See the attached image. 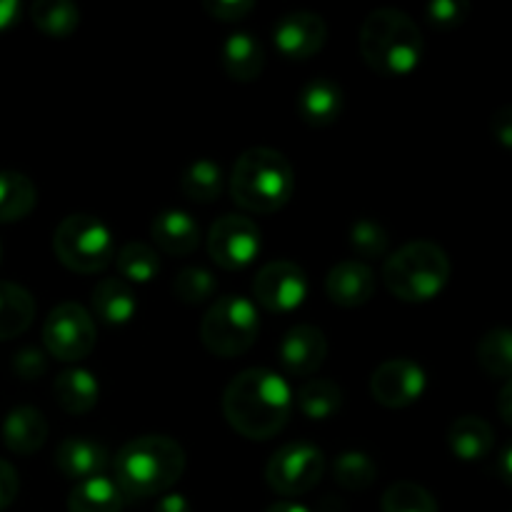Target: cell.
Masks as SVG:
<instances>
[{
  "label": "cell",
  "instance_id": "6da1fadb",
  "mask_svg": "<svg viewBox=\"0 0 512 512\" xmlns=\"http://www.w3.org/2000/svg\"><path fill=\"white\" fill-rule=\"evenodd\" d=\"M293 390L288 380L268 368H248L235 375L223 393V415L230 428L248 440H268L288 425Z\"/></svg>",
  "mask_w": 512,
  "mask_h": 512
},
{
  "label": "cell",
  "instance_id": "7a4b0ae2",
  "mask_svg": "<svg viewBox=\"0 0 512 512\" xmlns=\"http://www.w3.org/2000/svg\"><path fill=\"white\" fill-rule=\"evenodd\" d=\"M113 483L125 500L170 493L185 473V450L168 435H138L115 453Z\"/></svg>",
  "mask_w": 512,
  "mask_h": 512
},
{
  "label": "cell",
  "instance_id": "3957f363",
  "mask_svg": "<svg viewBox=\"0 0 512 512\" xmlns=\"http://www.w3.org/2000/svg\"><path fill=\"white\" fill-rule=\"evenodd\" d=\"M425 40L418 23L398 8H378L363 20L360 53L380 75L398 78L413 73L423 60Z\"/></svg>",
  "mask_w": 512,
  "mask_h": 512
},
{
  "label": "cell",
  "instance_id": "277c9868",
  "mask_svg": "<svg viewBox=\"0 0 512 512\" xmlns=\"http://www.w3.org/2000/svg\"><path fill=\"white\" fill-rule=\"evenodd\" d=\"M230 193L243 210L268 215L293 200L295 168L280 150L250 148L235 160Z\"/></svg>",
  "mask_w": 512,
  "mask_h": 512
},
{
  "label": "cell",
  "instance_id": "5b68a950",
  "mask_svg": "<svg viewBox=\"0 0 512 512\" xmlns=\"http://www.w3.org/2000/svg\"><path fill=\"white\" fill-rule=\"evenodd\" d=\"M383 280L403 303H428L448 285L450 258L433 240H410L385 260Z\"/></svg>",
  "mask_w": 512,
  "mask_h": 512
},
{
  "label": "cell",
  "instance_id": "8992f818",
  "mask_svg": "<svg viewBox=\"0 0 512 512\" xmlns=\"http://www.w3.org/2000/svg\"><path fill=\"white\" fill-rule=\"evenodd\" d=\"M53 250L60 263L73 273H100L115 258L113 230L95 215H68L55 228Z\"/></svg>",
  "mask_w": 512,
  "mask_h": 512
},
{
  "label": "cell",
  "instance_id": "52a82bcc",
  "mask_svg": "<svg viewBox=\"0 0 512 512\" xmlns=\"http://www.w3.org/2000/svg\"><path fill=\"white\" fill-rule=\"evenodd\" d=\"M260 333V315L255 303L243 295L218 298L203 315L200 338L218 358H238L248 353Z\"/></svg>",
  "mask_w": 512,
  "mask_h": 512
},
{
  "label": "cell",
  "instance_id": "ba28073f",
  "mask_svg": "<svg viewBox=\"0 0 512 512\" xmlns=\"http://www.w3.org/2000/svg\"><path fill=\"white\" fill-rule=\"evenodd\" d=\"M328 460L318 445L308 440H293L273 453L265 468V480L283 498H298L310 493L323 480Z\"/></svg>",
  "mask_w": 512,
  "mask_h": 512
},
{
  "label": "cell",
  "instance_id": "9c48e42d",
  "mask_svg": "<svg viewBox=\"0 0 512 512\" xmlns=\"http://www.w3.org/2000/svg\"><path fill=\"white\" fill-rule=\"evenodd\" d=\"M95 338H98V330H95L93 315L73 300L55 305L45 318L43 345L55 360H63V363L83 360L85 355L93 353Z\"/></svg>",
  "mask_w": 512,
  "mask_h": 512
},
{
  "label": "cell",
  "instance_id": "30bf717a",
  "mask_svg": "<svg viewBox=\"0 0 512 512\" xmlns=\"http://www.w3.org/2000/svg\"><path fill=\"white\" fill-rule=\"evenodd\" d=\"M260 228L245 215H223L208 233V255L223 270H243L258 258Z\"/></svg>",
  "mask_w": 512,
  "mask_h": 512
},
{
  "label": "cell",
  "instance_id": "8fae6325",
  "mask_svg": "<svg viewBox=\"0 0 512 512\" xmlns=\"http://www.w3.org/2000/svg\"><path fill=\"white\" fill-rule=\"evenodd\" d=\"M428 390V375L423 365L410 358L385 360L370 375V395L383 408H408L418 403Z\"/></svg>",
  "mask_w": 512,
  "mask_h": 512
},
{
  "label": "cell",
  "instance_id": "7c38bea8",
  "mask_svg": "<svg viewBox=\"0 0 512 512\" xmlns=\"http://www.w3.org/2000/svg\"><path fill=\"white\" fill-rule=\"evenodd\" d=\"M253 295L265 310L290 313L308 298V275L293 260H273L255 275Z\"/></svg>",
  "mask_w": 512,
  "mask_h": 512
},
{
  "label": "cell",
  "instance_id": "4fadbf2b",
  "mask_svg": "<svg viewBox=\"0 0 512 512\" xmlns=\"http://www.w3.org/2000/svg\"><path fill=\"white\" fill-rule=\"evenodd\" d=\"M273 40L280 55L290 60H308L323 50L328 40V25L318 13L295 10L275 20Z\"/></svg>",
  "mask_w": 512,
  "mask_h": 512
},
{
  "label": "cell",
  "instance_id": "5bb4252c",
  "mask_svg": "<svg viewBox=\"0 0 512 512\" xmlns=\"http://www.w3.org/2000/svg\"><path fill=\"white\" fill-rule=\"evenodd\" d=\"M278 358L285 373L300 375V378L313 375L315 370L323 368L325 358H328V338L318 325H293L280 340Z\"/></svg>",
  "mask_w": 512,
  "mask_h": 512
},
{
  "label": "cell",
  "instance_id": "9a60e30c",
  "mask_svg": "<svg viewBox=\"0 0 512 512\" xmlns=\"http://www.w3.org/2000/svg\"><path fill=\"white\" fill-rule=\"evenodd\" d=\"M375 273L363 260H340L325 275V293L340 308H360L375 295Z\"/></svg>",
  "mask_w": 512,
  "mask_h": 512
},
{
  "label": "cell",
  "instance_id": "2e32d148",
  "mask_svg": "<svg viewBox=\"0 0 512 512\" xmlns=\"http://www.w3.org/2000/svg\"><path fill=\"white\" fill-rule=\"evenodd\" d=\"M113 458L108 448L93 438H65L55 448V468L68 480H88L95 475H105Z\"/></svg>",
  "mask_w": 512,
  "mask_h": 512
},
{
  "label": "cell",
  "instance_id": "e0dca14e",
  "mask_svg": "<svg viewBox=\"0 0 512 512\" xmlns=\"http://www.w3.org/2000/svg\"><path fill=\"white\" fill-rule=\"evenodd\" d=\"M48 430V420H45V415L38 408L20 405V408H13L5 415L0 435H3V443L10 453L33 455L45 445Z\"/></svg>",
  "mask_w": 512,
  "mask_h": 512
},
{
  "label": "cell",
  "instance_id": "ac0fdd59",
  "mask_svg": "<svg viewBox=\"0 0 512 512\" xmlns=\"http://www.w3.org/2000/svg\"><path fill=\"white\" fill-rule=\"evenodd\" d=\"M150 238L168 255H190L200 245V228L190 213L180 208H168L158 213L150 223Z\"/></svg>",
  "mask_w": 512,
  "mask_h": 512
},
{
  "label": "cell",
  "instance_id": "d6986e66",
  "mask_svg": "<svg viewBox=\"0 0 512 512\" xmlns=\"http://www.w3.org/2000/svg\"><path fill=\"white\" fill-rule=\"evenodd\" d=\"M345 95L340 85L330 78H313L303 85L298 95L300 118L313 128L333 125L343 115Z\"/></svg>",
  "mask_w": 512,
  "mask_h": 512
},
{
  "label": "cell",
  "instance_id": "ffe728a7",
  "mask_svg": "<svg viewBox=\"0 0 512 512\" xmlns=\"http://www.w3.org/2000/svg\"><path fill=\"white\" fill-rule=\"evenodd\" d=\"M448 448L463 463H480L495 448V430L480 415H463L448 430Z\"/></svg>",
  "mask_w": 512,
  "mask_h": 512
},
{
  "label": "cell",
  "instance_id": "44dd1931",
  "mask_svg": "<svg viewBox=\"0 0 512 512\" xmlns=\"http://www.w3.org/2000/svg\"><path fill=\"white\" fill-rule=\"evenodd\" d=\"M223 68L238 83H253L260 78L265 68V48L258 40V35L245 33H230L223 43Z\"/></svg>",
  "mask_w": 512,
  "mask_h": 512
},
{
  "label": "cell",
  "instance_id": "7402d4cb",
  "mask_svg": "<svg viewBox=\"0 0 512 512\" xmlns=\"http://www.w3.org/2000/svg\"><path fill=\"white\" fill-rule=\"evenodd\" d=\"M90 305L95 318L103 320L105 325H128L138 310V298L133 285L125 283L123 278H103L90 293Z\"/></svg>",
  "mask_w": 512,
  "mask_h": 512
},
{
  "label": "cell",
  "instance_id": "603a6c76",
  "mask_svg": "<svg viewBox=\"0 0 512 512\" xmlns=\"http://www.w3.org/2000/svg\"><path fill=\"white\" fill-rule=\"evenodd\" d=\"M55 403L70 415H85L98 405L100 385L90 370L70 368L55 378L53 383Z\"/></svg>",
  "mask_w": 512,
  "mask_h": 512
},
{
  "label": "cell",
  "instance_id": "cb8c5ba5",
  "mask_svg": "<svg viewBox=\"0 0 512 512\" xmlns=\"http://www.w3.org/2000/svg\"><path fill=\"white\" fill-rule=\"evenodd\" d=\"M123 505V493L108 475L80 480L68 495V512H120Z\"/></svg>",
  "mask_w": 512,
  "mask_h": 512
},
{
  "label": "cell",
  "instance_id": "d4e9b609",
  "mask_svg": "<svg viewBox=\"0 0 512 512\" xmlns=\"http://www.w3.org/2000/svg\"><path fill=\"white\" fill-rule=\"evenodd\" d=\"M35 318V298L18 283L0 280V340L23 335Z\"/></svg>",
  "mask_w": 512,
  "mask_h": 512
},
{
  "label": "cell",
  "instance_id": "484cf974",
  "mask_svg": "<svg viewBox=\"0 0 512 512\" xmlns=\"http://www.w3.org/2000/svg\"><path fill=\"white\" fill-rule=\"evenodd\" d=\"M38 205V188L18 170H0V223H18Z\"/></svg>",
  "mask_w": 512,
  "mask_h": 512
},
{
  "label": "cell",
  "instance_id": "4316f807",
  "mask_svg": "<svg viewBox=\"0 0 512 512\" xmlns=\"http://www.w3.org/2000/svg\"><path fill=\"white\" fill-rule=\"evenodd\" d=\"M115 268H118L120 278L125 283L145 285L150 280L158 278L160 273V255L155 253V248L143 240H130L123 248L115 253Z\"/></svg>",
  "mask_w": 512,
  "mask_h": 512
},
{
  "label": "cell",
  "instance_id": "83f0119b",
  "mask_svg": "<svg viewBox=\"0 0 512 512\" xmlns=\"http://www.w3.org/2000/svg\"><path fill=\"white\" fill-rule=\"evenodd\" d=\"M295 405L310 420H328L343 405V390L328 378H313L303 383L295 393Z\"/></svg>",
  "mask_w": 512,
  "mask_h": 512
},
{
  "label": "cell",
  "instance_id": "f1b7e54d",
  "mask_svg": "<svg viewBox=\"0 0 512 512\" xmlns=\"http://www.w3.org/2000/svg\"><path fill=\"white\" fill-rule=\"evenodd\" d=\"M223 185V170L210 158H198L195 163H190L180 178V190H183L185 198L200 205L218 200L223 193Z\"/></svg>",
  "mask_w": 512,
  "mask_h": 512
},
{
  "label": "cell",
  "instance_id": "f546056e",
  "mask_svg": "<svg viewBox=\"0 0 512 512\" xmlns=\"http://www.w3.org/2000/svg\"><path fill=\"white\" fill-rule=\"evenodd\" d=\"M30 18L40 33L50 38H68L80 25V8L73 0H38L30 8Z\"/></svg>",
  "mask_w": 512,
  "mask_h": 512
},
{
  "label": "cell",
  "instance_id": "4dcf8cb0",
  "mask_svg": "<svg viewBox=\"0 0 512 512\" xmlns=\"http://www.w3.org/2000/svg\"><path fill=\"white\" fill-rule=\"evenodd\" d=\"M335 483L350 493H363L378 480V465L363 450H345L333 463Z\"/></svg>",
  "mask_w": 512,
  "mask_h": 512
},
{
  "label": "cell",
  "instance_id": "1f68e13d",
  "mask_svg": "<svg viewBox=\"0 0 512 512\" xmlns=\"http://www.w3.org/2000/svg\"><path fill=\"white\" fill-rule=\"evenodd\" d=\"M510 330L508 328H493L480 338L478 343V363L480 368L495 378L508 380L512 373V358H510Z\"/></svg>",
  "mask_w": 512,
  "mask_h": 512
},
{
  "label": "cell",
  "instance_id": "d6a6232c",
  "mask_svg": "<svg viewBox=\"0 0 512 512\" xmlns=\"http://www.w3.org/2000/svg\"><path fill=\"white\" fill-rule=\"evenodd\" d=\"M380 510L383 512H438V503L433 495L418 483L410 480H400L393 483L383 493L380 500Z\"/></svg>",
  "mask_w": 512,
  "mask_h": 512
},
{
  "label": "cell",
  "instance_id": "836d02e7",
  "mask_svg": "<svg viewBox=\"0 0 512 512\" xmlns=\"http://www.w3.org/2000/svg\"><path fill=\"white\" fill-rule=\"evenodd\" d=\"M350 248L363 260H378L388 253L390 233L380 220L375 218H358L348 230Z\"/></svg>",
  "mask_w": 512,
  "mask_h": 512
},
{
  "label": "cell",
  "instance_id": "e575fe53",
  "mask_svg": "<svg viewBox=\"0 0 512 512\" xmlns=\"http://www.w3.org/2000/svg\"><path fill=\"white\" fill-rule=\"evenodd\" d=\"M173 293L180 303L203 305L218 293V280L210 270L200 268V265H190V268H183L175 275Z\"/></svg>",
  "mask_w": 512,
  "mask_h": 512
},
{
  "label": "cell",
  "instance_id": "d590c367",
  "mask_svg": "<svg viewBox=\"0 0 512 512\" xmlns=\"http://www.w3.org/2000/svg\"><path fill=\"white\" fill-rule=\"evenodd\" d=\"M470 13V5L465 0H430L425 5V18L435 28H458Z\"/></svg>",
  "mask_w": 512,
  "mask_h": 512
},
{
  "label": "cell",
  "instance_id": "8d00e7d4",
  "mask_svg": "<svg viewBox=\"0 0 512 512\" xmlns=\"http://www.w3.org/2000/svg\"><path fill=\"white\" fill-rule=\"evenodd\" d=\"M13 370L20 380H40L48 370V358H45L43 350L38 348H20L13 355Z\"/></svg>",
  "mask_w": 512,
  "mask_h": 512
},
{
  "label": "cell",
  "instance_id": "74e56055",
  "mask_svg": "<svg viewBox=\"0 0 512 512\" xmlns=\"http://www.w3.org/2000/svg\"><path fill=\"white\" fill-rule=\"evenodd\" d=\"M203 8L210 18L220 23H238L255 10V0H203Z\"/></svg>",
  "mask_w": 512,
  "mask_h": 512
},
{
  "label": "cell",
  "instance_id": "f35d334b",
  "mask_svg": "<svg viewBox=\"0 0 512 512\" xmlns=\"http://www.w3.org/2000/svg\"><path fill=\"white\" fill-rule=\"evenodd\" d=\"M20 490V480H18V470L8 463V460L0 458V512L8 510L10 505L15 503Z\"/></svg>",
  "mask_w": 512,
  "mask_h": 512
},
{
  "label": "cell",
  "instance_id": "ab89813d",
  "mask_svg": "<svg viewBox=\"0 0 512 512\" xmlns=\"http://www.w3.org/2000/svg\"><path fill=\"white\" fill-rule=\"evenodd\" d=\"M490 130H493V138L498 140L503 148H510V140H512V108L510 105H503V108L493 115Z\"/></svg>",
  "mask_w": 512,
  "mask_h": 512
},
{
  "label": "cell",
  "instance_id": "60d3db41",
  "mask_svg": "<svg viewBox=\"0 0 512 512\" xmlns=\"http://www.w3.org/2000/svg\"><path fill=\"white\" fill-rule=\"evenodd\" d=\"M155 512H193V505L183 493H165L155 503Z\"/></svg>",
  "mask_w": 512,
  "mask_h": 512
},
{
  "label": "cell",
  "instance_id": "b9f144b4",
  "mask_svg": "<svg viewBox=\"0 0 512 512\" xmlns=\"http://www.w3.org/2000/svg\"><path fill=\"white\" fill-rule=\"evenodd\" d=\"M20 13H23V5L18 0H0V33L13 28L20 20Z\"/></svg>",
  "mask_w": 512,
  "mask_h": 512
},
{
  "label": "cell",
  "instance_id": "7bdbcfd3",
  "mask_svg": "<svg viewBox=\"0 0 512 512\" xmlns=\"http://www.w3.org/2000/svg\"><path fill=\"white\" fill-rule=\"evenodd\" d=\"M512 385L505 383L503 390H500L498 395V410H500V418H503L505 425L512 423Z\"/></svg>",
  "mask_w": 512,
  "mask_h": 512
},
{
  "label": "cell",
  "instance_id": "ee69618b",
  "mask_svg": "<svg viewBox=\"0 0 512 512\" xmlns=\"http://www.w3.org/2000/svg\"><path fill=\"white\" fill-rule=\"evenodd\" d=\"M265 512H313V510L305 508V505H300V503H293V500H280V503L270 505Z\"/></svg>",
  "mask_w": 512,
  "mask_h": 512
},
{
  "label": "cell",
  "instance_id": "f6af8a7d",
  "mask_svg": "<svg viewBox=\"0 0 512 512\" xmlns=\"http://www.w3.org/2000/svg\"><path fill=\"white\" fill-rule=\"evenodd\" d=\"M498 468L500 480H503L505 485H510V448H503V453H500L498 458Z\"/></svg>",
  "mask_w": 512,
  "mask_h": 512
},
{
  "label": "cell",
  "instance_id": "bcb514c9",
  "mask_svg": "<svg viewBox=\"0 0 512 512\" xmlns=\"http://www.w3.org/2000/svg\"><path fill=\"white\" fill-rule=\"evenodd\" d=\"M0 258H3V248H0Z\"/></svg>",
  "mask_w": 512,
  "mask_h": 512
}]
</instances>
